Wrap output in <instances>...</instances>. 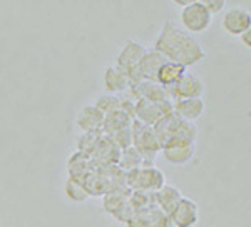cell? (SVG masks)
Segmentation results:
<instances>
[{"label": "cell", "instance_id": "1", "mask_svg": "<svg viewBox=\"0 0 251 227\" xmlns=\"http://www.w3.org/2000/svg\"><path fill=\"white\" fill-rule=\"evenodd\" d=\"M154 50L161 52L171 62L181 64L188 68L193 64L200 62L204 57V50L191 35L174 27L171 22H166L161 35L156 40Z\"/></svg>", "mask_w": 251, "mask_h": 227}, {"label": "cell", "instance_id": "2", "mask_svg": "<svg viewBox=\"0 0 251 227\" xmlns=\"http://www.w3.org/2000/svg\"><path fill=\"white\" fill-rule=\"evenodd\" d=\"M82 182L91 196H106L126 187V172L117 165H94Z\"/></svg>", "mask_w": 251, "mask_h": 227}, {"label": "cell", "instance_id": "3", "mask_svg": "<svg viewBox=\"0 0 251 227\" xmlns=\"http://www.w3.org/2000/svg\"><path fill=\"white\" fill-rule=\"evenodd\" d=\"M164 185V174L151 164H144L131 172H126V187L131 190L157 192Z\"/></svg>", "mask_w": 251, "mask_h": 227}, {"label": "cell", "instance_id": "4", "mask_svg": "<svg viewBox=\"0 0 251 227\" xmlns=\"http://www.w3.org/2000/svg\"><path fill=\"white\" fill-rule=\"evenodd\" d=\"M154 132L161 142V145H164L166 142L171 140V139H176V137L194 140L198 136V131L193 125V122L179 119L174 112L169 114V115H166L161 122H157L154 125Z\"/></svg>", "mask_w": 251, "mask_h": 227}, {"label": "cell", "instance_id": "5", "mask_svg": "<svg viewBox=\"0 0 251 227\" xmlns=\"http://www.w3.org/2000/svg\"><path fill=\"white\" fill-rule=\"evenodd\" d=\"M211 20L213 15L209 14L204 2H201V0L189 2L181 10V23L188 28V32H193V34H203V32H206L209 25H211Z\"/></svg>", "mask_w": 251, "mask_h": 227}, {"label": "cell", "instance_id": "6", "mask_svg": "<svg viewBox=\"0 0 251 227\" xmlns=\"http://www.w3.org/2000/svg\"><path fill=\"white\" fill-rule=\"evenodd\" d=\"M132 134H134V147L141 152V156L144 157L148 162V157L156 156L157 152L163 151V145H161L159 139H157L154 127L151 125H146L143 122H139L137 119L132 120L131 124Z\"/></svg>", "mask_w": 251, "mask_h": 227}, {"label": "cell", "instance_id": "7", "mask_svg": "<svg viewBox=\"0 0 251 227\" xmlns=\"http://www.w3.org/2000/svg\"><path fill=\"white\" fill-rule=\"evenodd\" d=\"M146 52H148V48L143 47L141 44L132 42V40H127L124 48L121 50V54L117 55V67L123 68L126 74L129 75L131 87L141 84L139 79H137V66H139V62L143 60Z\"/></svg>", "mask_w": 251, "mask_h": 227}, {"label": "cell", "instance_id": "8", "mask_svg": "<svg viewBox=\"0 0 251 227\" xmlns=\"http://www.w3.org/2000/svg\"><path fill=\"white\" fill-rule=\"evenodd\" d=\"M174 112V102L164 100V102H152L148 99H139L136 102V119L146 125L154 127L157 122L164 119L166 115Z\"/></svg>", "mask_w": 251, "mask_h": 227}, {"label": "cell", "instance_id": "9", "mask_svg": "<svg viewBox=\"0 0 251 227\" xmlns=\"http://www.w3.org/2000/svg\"><path fill=\"white\" fill-rule=\"evenodd\" d=\"M163 156L169 164L183 165L188 164L194 156V140L176 137V139L168 140L163 145Z\"/></svg>", "mask_w": 251, "mask_h": 227}, {"label": "cell", "instance_id": "10", "mask_svg": "<svg viewBox=\"0 0 251 227\" xmlns=\"http://www.w3.org/2000/svg\"><path fill=\"white\" fill-rule=\"evenodd\" d=\"M168 91H169V97H171V100H174V102L184 99H201V95L204 92V85L201 82V79H198L196 75L186 72L181 77L179 82L173 85L171 89H168Z\"/></svg>", "mask_w": 251, "mask_h": 227}, {"label": "cell", "instance_id": "11", "mask_svg": "<svg viewBox=\"0 0 251 227\" xmlns=\"http://www.w3.org/2000/svg\"><path fill=\"white\" fill-rule=\"evenodd\" d=\"M221 27L226 34L241 37L251 27V12L241 9V7H233V9L226 10L221 19Z\"/></svg>", "mask_w": 251, "mask_h": 227}, {"label": "cell", "instance_id": "12", "mask_svg": "<svg viewBox=\"0 0 251 227\" xmlns=\"http://www.w3.org/2000/svg\"><path fill=\"white\" fill-rule=\"evenodd\" d=\"M169 217H171L174 227H194L200 221V209L193 199L183 197L169 214Z\"/></svg>", "mask_w": 251, "mask_h": 227}, {"label": "cell", "instance_id": "13", "mask_svg": "<svg viewBox=\"0 0 251 227\" xmlns=\"http://www.w3.org/2000/svg\"><path fill=\"white\" fill-rule=\"evenodd\" d=\"M166 62H169L166 57L157 50H148L146 55L143 57V60L137 66V79L139 82L143 80H149V82H156L157 79V72L159 68L164 66Z\"/></svg>", "mask_w": 251, "mask_h": 227}, {"label": "cell", "instance_id": "14", "mask_svg": "<svg viewBox=\"0 0 251 227\" xmlns=\"http://www.w3.org/2000/svg\"><path fill=\"white\" fill-rule=\"evenodd\" d=\"M119 157H121V149L107 136H104L99 140L94 152L91 154V160L94 165H117Z\"/></svg>", "mask_w": 251, "mask_h": 227}, {"label": "cell", "instance_id": "15", "mask_svg": "<svg viewBox=\"0 0 251 227\" xmlns=\"http://www.w3.org/2000/svg\"><path fill=\"white\" fill-rule=\"evenodd\" d=\"M104 119H106V115H104L96 105H86V107L80 109V112L77 115V125L84 132L100 131L104 124Z\"/></svg>", "mask_w": 251, "mask_h": 227}, {"label": "cell", "instance_id": "16", "mask_svg": "<svg viewBox=\"0 0 251 227\" xmlns=\"http://www.w3.org/2000/svg\"><path fill=\"white\" fill-rule=\"evenodd\" d=\"M206 109V104L203 99H184L174 102V114H176L179 119L193 122L198 117L203 115Z\"/></svg>", "mask_w": 251, "mask_h": 227}, {"label": "cell", "instance_id": "17", "mask_svg": "<svg viewBox=\"0 0 251 227\" xmlns=\"http://www.w3.org/2000/svg\"><path fill=\"white\" fill-rule=\"evenodd\" d=\"M184 196L179 192V189L164 184L157 192H154V204L163 210V212H166L169 216V214L174 210V207L179 204V201Z\"/></svg>", "mask_w": 251, "mask_h": 227}, {"label": "cell", "instance_id": "18", "mask_svg": "<svg viewBox=\"0 0 251 227\" xmlns=\"http://www.w3.org/2000/svg\"><path fill=\"white\" fill-rule=\"evenodd\" d=\"M104 85H106V89L111 92H126L131 89V80H129V75L126 74L123 68L114 66V67L106 68Z\"/></svg>", "mask_w": 251, "mask_h": 227}, {"label": "cell", "instance_id": "19", "mask_svg": "<svg viewBox=\"0 0 251 227\" xmlns=\"http://www.w3.org/2000/svg\"><path fill=\"white\" fill-rule=\"evenodd\" d=\"M186 74V67L176 62H166L163 67L157 72V79L156 82L161 84L166 89H171L173 85H176L181 80V77Z\"/></svg>", "mask_w": 251, "mask_h": 227}, {"label": "cell", "instance_id": "20", "mask_svg": "<svg viewBox=\"0 0 251 227\" xmlns=\"http://www.w3.org/2000/svg\"><path fill=\"white\" fill-rule=\"evenodd\" d=\"M92 160L89 156H84L80 152H75L74 156H71V159L67 162V174L72 179H79L84 181V177L87 176L92 170Z\"/></svg>", "mask_w": 251, "mask_h": 227}, {"label": "cell", "instance_id": "21", "mask_svg": "<svg viewBox=\"0 0 251 227\" xmlns=\"http://www.w3.org/2000/svg\"><path fill=\"white\" fill-rule=\"evenodd\" d=\"M131 124H132L131 117L119 109V111L106 115L104 124H102V132H104V136H111V134H114V132H119V131H123V129L131 127Z\"/></svg>", "mask_w": 251, "mask_h": 227}, {"label": "cell", "instance_id": "22", "mask_svg": "<svg viewBox=\"0 0 251 227\" xmlns=\"http://www.w3.org/2000/svg\"><path fill=\"white\" fill-rule=\"evenodd\" d=\"M144 164H148V162H146L144 157L141 156V152L137 151L134 145H132V147L121 151V157H119V162H117V167H119L121 170H124V172H131V170L141 167V165H144Z\"/></svg>", "mask_w": 251, "mask_h": 227}, {"label": "cell", "instance_id": "23", "mask_svg": "<svg viewBox=\"0 0 251 227\" xmlns=\"http://www.w3.org/2000/svg\"><path fill=\"white\" fill-rule=\"evenodd\" d=\"M129 194H131V189H127V187H124V189H121V190H116V192L106 194L104 199H102L104 210L114 216L117 210H119L126 204V202L129 201Z\"/></svg>", "mask_w": 251, "mask_h": 227}, {"label": "cell", "instance_id": "24", "mask_svg": "<svg viewBox=\"0 0 251 227\" xmlns=\"http://www.w3.org/2000/svg\"><path fill=\"white\" fill-rule=\"evenodd\" d=\"M139 214H143L144 216L149 227H174L171 217H169L166 212H163L157 205H152V207L146 209Z\"/></svg>", "mask_w": 251, "mask_h": 227}, {"label": "cell", "instance_id": "25", "mask_svg": "<svg viewBox=\"0 0 251 227\" xmlns=\"http://www.w3.org/2000/svg\"><path fill=\"white\" fill-rule=\"evenodd\" d=\"M129 204L132 205V209L137 212H143V210L152 207L154 204V194L146 192V190H131L129 194Z\"/></svg>", "mask_w": 251, "mask_h": 227}, {"label": "cell", "instance_id": "26", "mask_svg": "<svg viewBox=\"0 0 251 227\" xmlns=\"http://www.w3.org/2000/svg\"><path fill=\"white\" fill-rule=\"evenodd\" d=\"M104 137L102 129L100 131H91V132H84V136L80 137L77 142V152L84 154V156H89L94 152L96 145L99 144V140Z\"/></svg>", "mask_w": 251, "mask_h": 227}, {"label": "cell", "instance_id": "27", "mask_svg": "<svg viewBox=\"0 0 251 227\" xmlns=\"http://www.w3.org/2000/svg\"><path fill=\"white\" fill-rule=\"evenodd\" d=\"M66 194L75 202H82L91 197V194H89V190L86 189L84 182L79 179H72V177H69L66 182Z\"/></svg>", "mask_w": 251, "mask_h": 227}, {"label": "cell", "instance_id": "28", "mask_svg": "<svg viewBox=\"0 0 251 227\" xmlns=\"http://www.w3.org/2000/svg\"><path fill=\"white\" fill-rule=\"evenodd\" d=\"M107 137L112 142H114V144L121 149V151L132 147V144H134V134H132L131 127L123 129V131H119V132H114V134H111V136H107Z\"/></svg>", "mask_w": 251, "mask_h": 227}, {"label": "cell", "instance_id": "29", "mask_svg": "<svg viewBox=\"0 0 251 227\" xmlns=\"http://www.w3.org/2000/svg\"><path fill=\"white\" fill-rule=\"evenodd\" d=\"M96 107L99 109L104 115H109V114H112L121 109V99L116 95H102V97H99Z\"/></svg>", "mask_w": 251, "mask_h": 227}, {"label": "cell", "instance_id": "30", "mask_svg": "<svg viewBox=\"0 0 251 227\" xmlns=\"http://www.w3.org/2000/svg\"><path fill=\"white\" fill-rule=\"evenodd\" d=\"M204 5H206V9L209 10V14L216 15V14H220L221 10H225L226 2L225 0H208V2H204Z\"/></svg>", "mask_w": 251, "mask_h": 227}, {"label": "cell", "instance_id": "31", "mask_svg": "<svg viewBox=\"0 0 251 227\" xmlns=\"http://www.w3.org/2000/svg\"><path fill=\"white\" fill-rule=\"evenodd\" d=\"M126 227H149V224H148V221L144 219V216L143 214H139L137 212L134 217L131 219V221L126 224Z\"/></svg>", "mask_w": 251, "mask_h": 227}, {"label": "cell", "instance_id": "32", "mask_svg": "<svg viewBox=\"0 0 251 227\" xmlns=\"http://www.w3.org/2000/svg\"><path fill=\"white\" fill-rule=\"evenodd\" d=\"M241 44L246 48H250V50H251V27L245 32V34L241 35Z\"/></svg>", "mask_w": 251, "mask_h": 227}]
</instances>
